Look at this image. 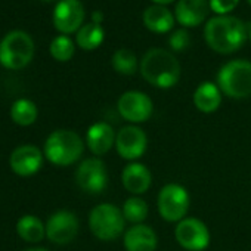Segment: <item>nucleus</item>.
Wrapping results in <instances>:
<instances>
[{"instance_id":"obj_1","label":"nucleus","mask_w":251,"mask_h":251,"mask_svg":"<svg viewBox=\"0 0 251 251\" xmlns=\"http://www.w3.org/2000/svg\"><path fill=\"white\" fill-rule=\"evenodd\" d=\"M204 37L210 49L227 55L241 49L248 37L247 25L236 17L219 15L207 21Z\"/></svg>"},{"instance_id":"obj_2","label":"nucleus","mask_w":251,"mask_h":251,"mask_svg":"<svg viewBox=\"0 0 251 251\" xmlns=\"http://www.w3.org/2000/svg\"><path fill=\"white\" fill-rule=\"evenodd\" d=\"M142 77L154 87L170 89L180 78V64L175 55L166 49H150L139 62Z\"/></svg>"},{"instance_id":"obj_3","label":"nucleus","mask_w":251,"mask_h":251,"mask_svg":"<svg viewBox=\"0 0 251 251\" xmlns=\"http://www.w3.org/2000/svg\"><path fill=\"white\" fill-rule=\"evenodd\" d=\"M84 151V142L80 135L70 129L53 130L45 142V158L58 167H67L77 163Z\"/></svg>"},{"instance_id":"obj_4","label":"nucleus","mask_w":251,"mask_h":251,"mask_svg":"<svg viewBox=\"0 0 251 251\" xmlns=\"http://www.w3.org/2000/svg\"><path fill=\"white\" fill-rule=\"evenodd\" d=\"M217 86L232 99H244L251 95V62L233 59L222 65L217 73Z\"/></svg>"},{"instance_id":"obj_5","label":"nucleus","mask_w":251,"mask_h":251,"mask_svg":"<svg viewBox=\"0 0 251 251\" xmlns=\"http://www.w3.org/2000/svg\"><path fill=\"white\" fill-rule=\"evenodd\" d=\"M34 55V42L23 30L9 31L0 42V64L9 70L27 67Z\"/></svg>"},{"instance_id":"obj_6","label":"nucleus","mask_w":251,"mask_h":251,"mask_svg":"<svg viewBox=\"0 0 251 251\" xmlns=\"http://www.w3.org/2000/svg\"><path fill=\"white\" fill-rule=\"evenodd\" d=\"M124 226L123 211L111 202L98 204L89 214V227L100 241H115L124 232Z\"/></svg>"},{"instance_id":"obj_7","label":"nucleus","mask_w":251,"mask_h":251,"mask_svg":"<svg viewBox=\"0 0 251 251\" xmlns=\"http://www.w3.org/2000/svg\"><path fill=\"white\" fill-rule=\"evenodd\" d=\"M160 216L172 223L183 220L191 207V197L185 186L179 183H167L161 188L157 200Z\"/></svg>"},{"instance_id":"obj_8","label":"nucleus","mask_w":251,"mask_h":251,"mask_svg":"<svg viewBox=\"0 0 251 251\" xmlns=\"http://www.w3.org/2000/svg\"><path fill=\"white\" fill-rule=\"evenodd\" d=\"M177 244L188 251H204L210 245V230L197 217H185L175 227Z\"/></svg>"},{"instance_id":"obj_9","label":"nucleus","mask_w":251,"mask_h":251,"mask_svg":"<svg viewBox=\"0 0 251 251\" xmlns=\"http://www.w3.org/2000/svg\"><path fill=\"white\" fill-rule=\"evenodd\" d=\"M117 109L126 121L132 124H139L151 118L154 112V103L147 93L129 90L120 96L117 102Z\"/></svg>"},{"instance_id":"obj_10","label":"nucleus","mask_w":251,"mask_h":251,"mask_svg":"<svg viewBox=\"0 0 251 251\" xmlns=\"http://www.w3.org/2000/svg\"><path fill=\"white\" fill-rule=\"evenodd\" d=\"M75 182L78 188L87 194H100L108 185L105 163L98 157L83 160L75 170Z\"/></svg>"},{"instance_id":"obj_11","label":"nucleus","mask_w":251,"mask_h":251,"mask_svg":"<svg viewBox=\"0 0 251 251\" xmlns=\"http://www.w3.org/2000/svg\"><path fill=\"white\" fill-rule=\"evenodd\" d=\"M114 147L121 158L135 161L145 154L148 148V138L147 133L138 126H124L120 129V132H117Z\"/></svg>"},{"instance_id":"obj_12","label":"nucleus","mask_w":251,"mask_h":251,"mask_svg":"<svg viewBox=\"0 0 251 251\" xmlns=\"http://www.w3.org/2000/svg\"><path fill=\"white\" fill-rule=\"evenodd\" d=\"M78 219L70 210H58L46 222V238L58 245L71 242L78 233Z\"/></svg>"},{"instance_id":"obj_13","label":"nucleus","mask_w":251,"mask_h":251,"mask_svg":"<svg viewBox=\"0 0 251 251\" xmlns=\"http://www.w3.org/2000/svg\"><path fill=\"white\" fill-rule=\"evenodd\" d=\"M43 160L45 154L39 147L24 144L12 151L9 157V166L17 176L28 177L36 175L43 167Z\"/></svg>"},{"instance_id":"obj_14","label":"nucleus","mask_w":251,"mask_h":251,"mask_svg":"<svg viewBox=\"0 0 251 251\" xmlns=\"http://www.w3.org/2000/svg\"><path fill=\"white\" fill-rule=\"evenodd\" d=\"M84 8L80 0H61L53 11V25L62 34H71L81 28Z\"/></svg>"},{"instance_id":"obj_15","label":"nucleus","mask_w":251,"mask_h":251,"mask_svg":"<svg viewBox=\"0 0 251 251\" xmlns=\"http://www.w3.org/2000/svg\"><path fill=\"white\" fill-rule=\"evenodd\" d=\"M115 136L117 133L111 124L98 121L92 124L86 132V145L93 155H105L115 145Z\"/></svg>"},{"instance_id":"obj_16","label":"nucleus","mask_w":251,"mask_h":251,"mask_svg":"<svg viewBox=\"0 0 251 251\" xmlns=\"http://www.w3.org/2000/svg\"><path fill=\"white\" fill-rule=\"evenodd\" d=\"M121 182L126 191H129L133 195L145 194L152 183V175L150 169L142 163H130L123 169Z\"/></svg>"},{"instance_id":"obj_17","label":"nucleus","mask_w":251,"mask_h":251,"mask_svg":"<svg viewBox=\"0 0 251 251\" xmlns=\"http://www.w3.org/2000/svg\"><path fill=\"white\" fill-rule=\"evenodd\" d=\"M123 244L126 251H155L157 250V233L148 225H133L124 233Z\"/></svg>"},{"instance_id":"obj_18","label":"nucleus","mask_w":251,"mask_h":251,"mask_svg":"<svg viewBox=\"0 0 251 251\" xmlns=\"http://www.w3.org/2000/svg\"><path fill=\"white\" fill-rule=\"evenodd\" d=\"M210 3L207 0H179L175 18L183 27H197L202 24L208 15Z\"/></svg>"},{"instance_id":"obj_19","label":"nucleus","mask_w":251,"mask_h":251,"mask_svg":"<svg viewBox=\"0 0 251 251\" xmlns=\"http://www.w3.org/2000/svg\"><path fill=\"white\" fill-rule=\"evenodd\" d=\"M145 27L157 34H164L170 31L175 27V15L161 5H152L148 6L142 15Z\"/></svg>"},{"instance_id":"obj_20","label":"nucleus","mask_w":251,"mask_h":251,"mask_svg":"<svg viewBox=\"0 0 251 251\" xmlns=\"http://www.w3.org/2000/svg\"><path fill=\"white\" fill-rule=\"evenodd\" d=\"M222 103V90L211 81L201 83L194 92V105L200 112L211 114L219 109Z\"/></svg>"},{"instance_id":"obj_21","label":"nucleus","mask_w":251,"mask_h":251,"mask_svg":"<svg viewBox=\"0 0 251 251\" xmlns=\"http://www.w3.org/2000/svg\"><path fill=\"white\" fill-rule=\"evenodd\" d=\"M17 233L25 242H40L46 236V223L34 214H24L17 222Z\"/></svg>"},{"instance_id":"obj_22","label":"nucleus","mask_w":251,"mask_h":251,"mask_svg":"<svg viewBox=\"0 0 251 251\" xmlns=\"http://www.w3.org/2000/svg\"><path fill=\"white\" fill-rule=\"evenodd\" d=\"M39 117L37 105L25 98L17 99L11 106V118L15 124L21 126V127H28V126L34 124Z\"/></svg>"},{"instance_id":"obj_23","label":"nucleus","mask_w":251,"mask_h":251,"mask_svg":"<svg viewBox=\"0 0 251 251\" xmlns=\"http://www.w3.org/2000/svg\"><path fill=\"white\" fill-rule=\"evenodd\" d=\"M103 37H105V33H103L102 25L96 23H89L77 31L75 42L81 49L93 50L102 45Z\"/></svg>"},{"instance_id":"obj_24","label":"nucleus","mask_w":251,"mask_h":251,"mask_svg":"<svg viewBox=\"0 0 251 251\" xmlns=\"http://www.w3.org/2000/svg\"><path fill=\"white\" fill-rule=\"evenodd\" d=\"M121 211H123L126 222H130L133 225H141L148 217L150 207L145 200L139 197H132L129 200H126Z\"/></svg>"},{"instance_id":"obj_25","label":"nucleus","mask_w":251,"mask_h":251,"mask_svg":"<svg viewBox=\"0 0 251 251\" xmlns=\"http://www.w3.org/2000/svg\"><path fill=\"white\" fill-rule=\"evenodd\" d=\"M112 68L123 75H133L139 70L136 55L129 49H118L112 55Z\"/></svg>"},{"instance_id":"obj_26","label":"nucleus","mask_w":251,"mask_h":251,"mask_svg":"<svg viewBox=\"0 0 251 251\" xmlns=\"http://www.w3.org/2000/svg\"><path fill=\"white\" fill-rule=\"evenodd\" d=\"M49 50H50V55H52L56 61H59V62H67V61H70V59L73 58L75 48H74L73 40H71L68 36L62 34V36H58V37H55V39L52 40Z\"/></svg>"},{"instance_id":"obj_27","label":"nucleus","mask_w":251,"mask_h":251,"mask_svg":"<svg viewBox=\"0 0 251 251\" xmlns=\"http://www.w3.org/2000/svg\"><path fill=\"white\" fill-rule=\"evenodd\" d=\"M170 48L176 52H182L185 50L189 45H191V36L185 28L176 30L172 36H170Z\"/></svg>"},{"instance_id":"obj_28","label":"nucleus","mask_w":251,"mask_h":251,"mask_svg":"<svg viewBox=\"0 0 251 251\" xmlns=\"http://www.w3.org/2000/svg\"><path fill=\"white\" fill-rule=\"evenodd\" d=\"M208 3L210 9L217 15H227L238 6L239 0H210Z\"/></svg>"},{"instance_id":"obj_29","label":"nucleus","mask_w":251,"mask_h":251,"mask_svg":"<svg viewBox=\"0 0 251 251\" xmlns=\"http://www.w3.org/2000/svg\"><path fill=\"white\" fill-rule=\"evenodd\" d=\"M92 23H96V24H100L102 23V20H103V14L100 12V11H95L93 14H92Z\"/></svg>"},{"instance_id":"obj_30","label":"nucleus","mask_w":251,"mask_h":251,"mask_svg":"<svg viewBox=\"0 0 251 251\" xmlns=\"http://www.w3.org/2000/svg\"><path fill=\"white\" fill-rule=\"evenodd\" d=\"M152 2H154V5H161V6H164V5H169V3L175 2V0H152Z\"/></svg>"},{"instance_id":"obj_31","label":"nucleus","mask_w":251,"mask_h":251,"mask_svg":"<svg viewBox=\"0 0 251 251\" xmlns=\"http://www.w3.org/2000/svg\"><path fill=\"white\" fill-rule=\"evenodd\" d=\"M25 251H49V250L42 248V247H34V248H28V250H25Z\"/></svg>"},{"instance_id":"obj_32","label":"nucleus","mask_w":251,"mask_h":251,"mask_svg":"<svg viewBox=\"0 0 251 251\" xmlns=\"http://www.w3.org/2000/svg\"><path fill=\"white\" fill-rule=\"evenodd\" d=\"M247 28H248V37H250V40H251V23H250V25H248Z\"/></svg>"},{"instance_id":"obj_33","label":"nucleus","mask_w":251,"mask_h":251,"mask_svg":"<svg viewBox=\"0 0 251 251\" xmlns=\"http://www.w3.org/2000/svg\"><path fill=\"white\" fill-rule=\"evenodd\" d=\"M247 2H248V3H250V5H251V0H247Z\"/></svg>"}]
</instances>
